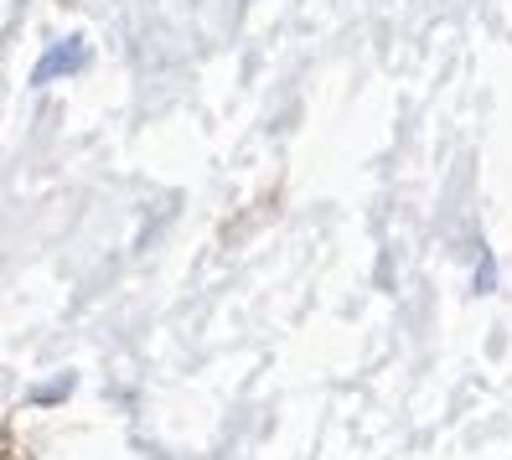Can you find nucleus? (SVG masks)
Listing matches in <instances>:
<instances>
[{"label": "nucleus", "instance_id": "obj_1", "mask_svg": "<svg viewBox=\"0 0 512 460\" xmlns=\"http://www.w3.org/2000/svg\"><path fill=\"white\" fill-rule=\"evenodd\" d=\"M88 57H94V47H88L78 32H73V37H57V42L37 57L32 83L42 88V83H57V78H73V73H83V68H88Z\"/></svg>", "mask_w": 512, "mask_h": 460}, {"label": "nucleus", "instance_id": "obj_2", "mask_svg": "<svg viewBox=\"0 0 512 460\" xmlns=\"http://www.w3.org/2000/svg\"><path fill=\"white\" fill-rule=\"evenodd\" d=\"M73 388H78V373H73V367H63L57 378H47V383L32 388V404L37 409H57V404H68V398H73Z\"/></svg>", "mask_w": 512, "mask_h": 460}]
</instances>
